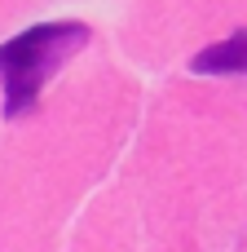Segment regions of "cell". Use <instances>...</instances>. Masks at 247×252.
I'll list each match as a JSON object with an SVG mask.
<instances>
[{"mask_svg": "<svg viewBox=\"0 0 247 252\" xmlns=\"http://www.w3.org/2000/svg\"><path fill=\"white\" fill-rule=\"evenodd\" d=\"M190 71H199V75H243L247 71V31L221 40V44H208L203 53H194Z\"/></svg>", "mask_w": 247, "mask_h": 252, "instance_id": "obj_2", "label": "cell"}, {"mask_svg": "<svg viewBox=\"0 0 247 252\" xmlns=\"http://www.w3.org/2000/svg\"><path fill=\"white\" fill-rule=\"evenodd\" d=\"M88 40L84 22H40L0 44V75H4V115L18 120L35 106L44 80Z\"/></svg>", "mask_w": 247, "mask_h": 252, "instance_id": "obj_1", "label": "cell"}]
</instances>
